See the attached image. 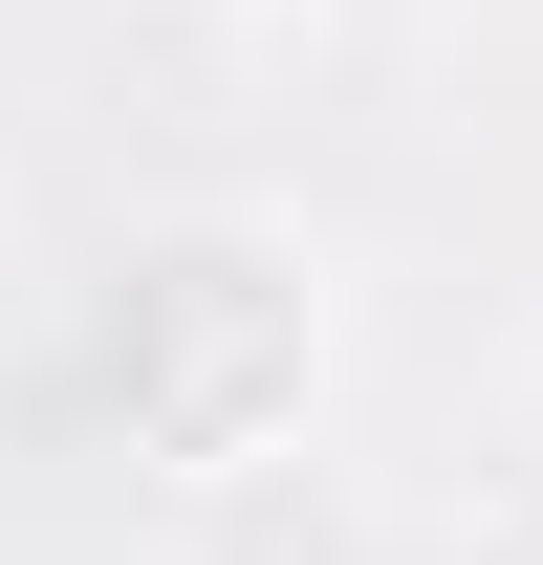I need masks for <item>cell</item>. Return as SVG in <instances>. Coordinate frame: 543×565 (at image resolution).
Instances as JSON below:
<instances>
[{
    "label": "cell",
    "mask_w": 543,
    "mask_h": 565,
    "mask_svg": "<svg viewBox=\"0 0 543 565\" xmlns=\"http://www.w3.org/2000/svg\"><path fill=\"white\" fill-rule=\"evenodd\" d=\"M87 392L152 479H262L305 457V392H327V282L262 217H131L109 282H87Z\"/></svg>",
    "instance_id": "6da1fadb"
},
{
    "label": "cell",
    "mask_w": 543,
    "mask_h": 565,
    "mask_svg": "<svg viewBox=\"0 0 543 565\" xmlns=\"http://www.w3.org/2000/svg\"><path fill=\"white\" fill-rule=\"evenodd\" d=\"M196 565H370V522L305 457H262V479H196Z\"/></svg>",
    "instance_id": "7a4b0ae2"
}]
</instances>
